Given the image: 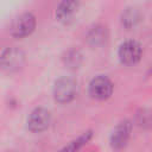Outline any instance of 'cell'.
Masks as SVG:
<instances>
[{"instance_id": "obj_1", "label": "cell", "mask_w": 152, "mask_h": 152, "mask_svg": "<svg viewBox=\"0 0 152 152\" xmlns=\"http://www.w3.org/2000/svg\"><path fill=\"white\" fill-rule=\"evenodd\" d=\"M78 93L77 82L71 77H62L56 81L53 86L55 100L59 103H66L72 101Z\"/></svg>"}, {"instance_id": "obj_2", "label": "cell", "mask_w": 152, "mask_h": 152, "mask_svg": "<svg viewBox=\"0 0 152 152\" xmlns=\"http://www.w3.org/2000/svg\"><path fill=\"white\" fill-rule=\"evenodd\" d=\"M36 27V18L32 13H24L19 15L12 24L11 34L15 38H23L32 33Z\"/></svg>"}, {"instance_id": "obj_3", "label": "cell", "mask_w": 152, "mask_h": 152, "mask_svg": "<svg viewBox=\"0 0 152 152\" xmlns=\"http://www.w3.org/2000/svg\"><path fill=\"white\" fill-rule=\"evenodd\" d=\"M141 57V46L135 40H127L119 48V58L122 64L134 65Z\"/></svg>"}, {"instance_id": "obj_4", "label": "cell", "mask_w": 152, "mask_h": 152, "mask_svg": "<svg viewBox=\"0 0 152 152\" xmlns=\"http://www.w3.org/2000/svg\"><path fill=\"white\" fill-rule=\"evenodd\" d=\"M24 63V52L17 48H7L1 53V66L5 71L18 70Z\"/></svg>"}, {"instance_id": "obj_5", "label": "cell", "mask_w": 152, "mask_h": 152, "mask_svg": "<svg viewBox=\"0 0 152 152\" xmlns=\"http://www.w3.org/2000/svg\"><path fill=\"white\" fill-rule=\"evenodd\" d=\"M113 84L109 78L106 76H97L95 77L89 84V94L91 97L97 100H104L112 95Z\"/></svg>"}, {"instance_id": "obj_6", "label": "cell", "mask_w": 152, "mask_h": 152, "mask_svg": "<svg viewBox=\"0 0 152 152\" xmlns=\"http://www.w3.org/2000/svg\"><path fill=\"white\" fill-rule=\"evenodd\" d=\"M51 115L45 108H36L27 119V126L32 132H43L50 125Z\"/></svg>"}, {"instance_id": "obj_7", "label": "cell", "mask_w": 152, "mask_h": 152, "mask_svg": "<svg viewBox=\"0 0 152 152\" xmlns=\"http://www.w3.org/2000/svg\"><path fill=\"white\" fill-rule=\"evenodd\" d=\"M131 128L132 125L128 120H124L115 126L110 134V145L113 148L120 150L127 144L131 135Z\"/></svg>"}, {"instance_id": "obj_8", "label": "cell", "mask_w": 152, "mask_h": 152, "mask_svg": "<svg viewBox=\"0 0 152 152\" xmlns=\"http://www.w3.org/2000/svg\"><path fill=\"white\" fill-rule=\"evenodd\" d=\"M80 7L78 0H63L56 11V17L61 21H66L74 17Z\"/></svg>"}, {"instance_id": "obj_9", "label": "cell", "mask_w": 152, "mask_h": 152, "mask_svg": "<svg viewBox=\"0 0 152 152\" xmlns=\"http://www.w3.org/2000/svg\"><path fill=\"white\" fill-rule=\"evenodd\" d=\"M87 39L88 42L91 44V45H101L102 43L106 42L107 39V31H106V27L101 26V25H96L94 26L89 32H88V36H87Z\"/></svg>"}, {"instance_id": "obj_10", "label": "cell", "mask_w": 152, "mask_h": 152, "mask_svg": "<svg viewBox=\"0 0 152 152\" xmlns=\"http://www.w3.org/2000/svg\"><path fill=\"white\" fill-rule=\"evenodd\" d=\"M140 13L138 10L135 8H127L122 15H121V23L125 27L127 28H131V27H134L139 21H140Z\"/></svg>"}, {"instance_id": "obj_11", "label": "cell", "mask_w": 152, "mask_h": 152, "mask_svg": "<svg viewBox=\"0 0 152 152\" xmlns=\"http://www.w3.org/2000/svg\"><path fill=\"white\" fill-rule=\"evenodd\" d=\"M90 137H91V132H86L81 137H78L76 140L71 141L69 145H66L64 148H62L59 152H77L84 144H87V141L90 139Z\"/></svg>"}, {"instance_id": "obj_12", "label": "cell", "mask_w": 152, "mask_h": 152, "mask_svg": "<svg viewBox=\"0 0 152 152\" xmlns=\"http://www.w3.org/2000/svg\"><path fill=\"white\" fill-rule=\"evenodd\" d=\"M137 124L141 127H152V112L148 109H141L137 113Z\"/></svg>"}, {"instance_id": "obj_13", "label": "cell", "mask_w": 152, "mask_h": 152, "mask_svg": "<svg viewBox=\"0 0 152 152\" xmlns=\"http://www.w3.org/2000/svg\"><path fill=\"white\" fill-rule=\"evenodd\" d=\"M81 53L78 51H69L64 58L65 64L69 68H77L81 63Z\"/></svg>"}]
</instances>
